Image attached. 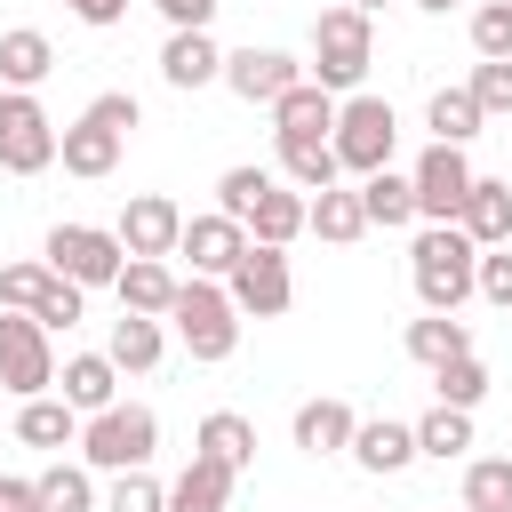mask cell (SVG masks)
<instances>
[{"instance_id": "cell-1", "label": "cell", "mask_w": 512, "mask_h": 512, "mask_svg": "<svg viewBox=\"0 0 512 512\" xmlns=\"http://www.w3.org/2000/svg\"><path fill=\"white\" fill-rule=\"evenodd\" d=\"M408 280H416L424 312H456L464 296H480V248H472L456 224H432V232H416V248H408Z\"/></svg>"}, {"instance_id": "cell-2", "label": "cell", "mask_w": 512, "mask_h": 512, "mask_svg": "<svg viewBox=\"0 0 512 512\" xmlns=\"http://www.w3.org/2000/svg\"><path fill=\"white\" fill-rule=\"evenodd\" d=\"M128 128H136V96H128V88H104V96L64 128V152H56V160H64V176H88V184H96V176H112V168H120V152H128Z\"/></svg>"}, {"instance_id": "cell-3", "label": "cell", "mask_w": 512, "mask_h": 512, "mask_svg": "<svg viewBox=\"0 0 512 512\" xmlns=\"http://www.w3.org/2000/svg\"><path fill=\"white\" fill-rule=\"evenodd\" d=\"M368 56H376V32H368L360 8H328V16H312V80H320L328 96H360Z\"/></svg>"}, {"instance_id": "cell-4", "label": "cell", "mask_w": 512, "mask_h": 512, "mask_svg": "<svg viewBox=\"0 0 512 512\" xmlns=\"http://www.w3.org/2000/svg\"><path fill=\"white\" fill-rule=\"evenodd\" d=\"M168 320H176L184 352L208 360V368L232 360V344H240V304H232V288H216V280H184L176 304H168Z\"/></svg>"}, {"instance_id": "cell-5", "label": "cell", "mask_w": 512, "mask_h": 512, "mask_svg": "<svg viewBox=\"0 0 512 512\" xmlns=\"http://www.w3.org/2000/svg\"><path fill=\"white\" fill-rule=\"evenodd\" d=\"M152 448H160V416L136 408V400H120V408H104V416L80 424V456H88V472H144Z\"/></svg>"}, {"instance_id": "cell-6", "label": "cell", "mask_w": 512, "mask_h": 512, "mask_svg": "<svg viewBox=\"0 0 512 512\" xmlns=\"http://www.w3.org/2000/svg\"><path fill=\"white\" fill-rule=\"evenodd\" d=\"M328 144H336V160L368 184L376 168H392L400 120H392V104H384V96H344V104H336V136H328Z\"/></svg>"}, {"instance_id": "cell-7", "label": "cell", "mask_w": 512, "mask_h": 512, "mask_svg": "<svg viewBox=\"0 0 512 512\" xmlns=\"http://www.w3.org/2000/svg\"><path fill=\"white\" fill-rule=\"evenodd\" d=\"M56 152H64V136H56V120L40 112V96L0 88V168H8V176H40V168H56Z\"/></svg>"}, {"instance_id": "cell-8", "label": "cell", "mask_w": 512, "mask_h": 512, "mask_svg": "<svg viewBox=\"0 0 512 512\" xmlns=\"http://www.w3.org/2000/svg\"><path fill=\"white\" fill-rule=\"evenodd\" d=\"M128 264L120 232H96V224H56L48 232V272H64L72 288H112Z\"/></svg>"}, {"instance_id": "cell-9", "label": "cell", "mask_w": 512, "mask_h": 512, "mask_svg": "<svg viewBox=\"0 0 512 512\" xmlns=\"http://www.w3.org/2000/svg\"><path fill=\"white\" fill-rule=\"evenodd\" d=\"M0 384L16 400H40L56 384V344H48V328L32 312H0Z\"/></svg>"}, {"instance_id": "cell-10", "label": "cell", "mask_w": 512, "mask_h": 512, "mask_svg": "<svg viewBox=\"0 0 512 512\" xmlns=\"http://www.w3.org/2000/svg\"><path fill=\"white\" fill-rule=\"evenodd\" d=\"M408 184H416V216L424 224H456L464 216V192H472L464 144H424V160L408 168Z\"/></svg>"}, {"instance_id": "cell-11", "label": "cell", "mask_w": 512, "mask_h": 512, "mask_svg": "<svg viewBox=\"0 0 512 512\" xmlns=\"http://www.w3.org/2000/svg\"><path fill=\"white\" fill-rule=\"evenodd\" d=\"M224 288H232V304H240V312H256V320H280V312L296 304L288 248H264V240H248V256H240V272H232Z\"/></svg>"}, {"instance_id": "cell-12", "label": "cell", "mask_w": 512, "mask_h": 512, "mask_svg": "<svg viewBox=\"0 0 512 512\" xmlns=\"http://www.w3.org/2000/svg\"><path fill=\"white\" fill-rule=\"evenodd\" d=\"M296 80H312L296 56H280V48H232L224 56V88L240 96V104H280Z\"/></svg>"}, {"instance_id": "cell-13", "label": "cell", "mask_w": 512, "mask_h": 512, "mask_svg": "<svg viewBox=\"0 0 512 512\" xmlns=\"http://www.w3.org/2000/svg\"><path fill=\"white\" fill-rule=\"evenodd\" d=\"M176 256H192V280H232L240 256H248V224H232V216H184Z\"/></svg>"}, {"instance_id": "cell-14", "label": "cell", "mask_w": 512, "mask_h": 512, "mask_svg": "<svg viewBox=\"0 0 512 512\" xmlns=\"http://www.w3.org/2000/svg\"><path fill=\"white\" fill-rule=\"evenodd\" d=\"M176 240H184V208L168 192H136L120 208V248L128 256H176Z\"/></svg>"}, {"instance_id": "cell-15", "label": "cell", "mask_w": 512, "mask_h": 512, "mask_svg": "<svg viewBox=\"0 0 512 512\" xmlns=\"http://www.w3.org/2000/svg\"><path fill=\"white\" fill-rule=\"evenodd\" d=\"M456 232H464L472 248H504V240H512V184H496V176H472Z\"/></svg>"}, {"instance_id": "cell-16", "label": "cell", "mask_w": 512, "mask_h": 512, "mask_svg": "<svg viewBox=\"0 0 512 512\" xmlns=\"http://www.w3.org/2000/svg\"><path fill=\"white\" fill-rule=\"evenodd\" d=\"M112 288H120V312H144V320H168V304H176V288H184V280H176V272H168L160 256H128Z\"/></svg>"}, {"instance_id": "cell-17", "label": "cell", "mask_w": 512, "mask_h": 512, "mask_svg": "<svg viewBox=\"0 0 512 512\" xmlns=\"http://www.w3.org/2000/svg\"><path fill=\"white\" fill-rule=\"evenodd\" d=\"M232 480H240V472H224L216 456L192 448V464L168 480V512H232Z\"/></svg>"}, {"instance_id": "cell-18", "label": "cell", "mask_w": 512, "mask_h": 512, "mask_svg": "<svg viewBox=\"0 0 512 512\" xmlns=\"http://www.w3.org/2000/svg\"><path fill=\"white\" fill-rule=\"evenodd\" d=\"M160 80H168V88H208V80H224V48H216L208 32H168Z\"/></svg>"}, {"instance_id": "cell-19", "label": "cell", "mask_w": 512, "mask_h": 512, "mask_svg": "<svg viewBox=\"0 0 512 512\" xmlns=\"http://www.w3.org/2000/svg\"><path fill=\"white\" fill-rule=\"evenodd\" d=\"M272 136L288 144V136H336V96L320 88V80H296L280 104H272Z\"/></svg>"}, {"instance_id": "cell-20", "label": "cell", "mask_w": 512, "mask_h": 512, "mask_svg": "<svg viewBox=\"0 0 512 512\" xmlns=\"http://www.w3.org/2000/svg\"><path fill=\"white\" fill-rule=\"evenodd\" d=\"M352 464H360V472H408V464H416V424L368 416V424L352 432Z\"/></svg>"}, {"instance_id": "cell-21", "label": "cell", "mask_w": 512, "mask_h": 512, "mask_svg": "<svg viewBox=\"0 0 512 512\" xmlns=\"http://www.w3.org/2000/svg\"><path fill=\"white\" fill-rule=\"evenodd\" d=\"M64 400H72L80 416L120 408V368H112L104 352H72V360H64Z\"/></svg>"}, {"instance_id": "cell-22", "label": "cell", "mask_w": 512, "mask_h": 512, "mask_svg": "<svg viewBox=\"0 0 512 512\" xmlns=\"http://www.w3.org/2000/svg\"><path fill=\"white\" fill-rule=\"evenodd\" d=\"M16 440H24V448H80V408L40 392V400L16 408Z\"/></svg>"}, {"instance_id": "cell-23", "label": "cell", "mask_w": 512, "mask_h": 512, "mask_svg": "<svg viewBox=\"0 0 512 512\" xmlns=\"http://www.w3.org/2000/svg\"><path fill=\"white\" fill-rule=\"evenodd\" d=\"M352 432H360V416L344 400H304L296 408V448L304 456H336V448H352Z\"/></svg>"}, {"instance_id": "cell-24", "label": "cell", "mask_w": 512, "mask_h": 512, "mask_svg": "<svg viewBox=\"0 0 512 512\" xmlns=\"http://www.w3.org/2000/svg\"><path fill=\"white\" fill-rule=\"evenodd\" d=\"M48 72H56V48H48V32H32V24L0 32V80H8V88H24V96H32Z\"/></svg>"}, {"instance_id": "cell-25", "label": "cell", "mask_w": 512, "mask_h": 512, "mask_svg": "<svg viewBox=\"0 0 512 512\" xmlns=\"http://www.w3.org/2000/svg\"><path fill=\"white\" fill-rule=\"evenodd\" d=\"M280 176H288L296 192H328V184L344 176V160H336L328 136H288V144H280Z\"/></svg>"}, {"instance_id": "cell-26", "label": "cell", "mask_w": 512, "mask_h": 512, "mask_svg": "<svg viewBox=\"0 0 512 512\" xmlns=\"http://www.w3.org/2000/svg\"><path fill=\"white\" fill-rule=\"evenodd\" d=\"M304 224H312V200H304V192H280V184H272V192L256 200V216H248V240H264V248H288V240H296Z\"/></svg>"}, {"instance_id": "cell-27", "label": "cell", "mask_w": 512, "mask_h": 512, "mask_svg": "<svg viewBox=\"0 0 512 512\" xmlns=\"http://www.w3.org/2000/svg\"><path fill=\"white\" fill-rule=\"evenodd\" d=\"M160 352H168V336H160V320H144V312H120V320H112V344H104V360H112L120 376H128V368L144 376V368H152Z\"/></svg>"}, {"instance_id": "cell-28", "label": "cell", "mask_w": 512, "mask_h": 512, "mask_svg": "<svg viewBox=\"0 0 512 512\" xmlns=\"http://www.w3.org/2000/svg\"><path fill=\"white\" fill-rule=\"evenodd\" d=\"M464 352H472V336H464L456 312H424V320H408V360L448 368V360H464Z\"/></svg>"}, {"instance_id": "cell-29", "label": "cell", "mask_w": 512, "mask_h": 512, "mask_svg": "<svg viewBox=\"0 0 512 512\" xmlns=\"http://www.w3.org/2000/svg\"><path fill=\"white\" fill-rule=\"evenodd\" d=\"M200 456H216L224 472H248V464H256V424H248V416H232V408L200 416Z\"/></svg>"}, {"instance_id": "cell-30", "label": "cell", "mask_w": 512, "mask_h": 512, "mask_svg": "<svg viewBox=\"0 0 512 512\" xmlns=\"http://www.w3.org/2000/svg\"><path fill=\"white\" fill-rule=\"evenodd\" d=\"M360 208H368V224L400 232V224H416V184H408V176H392V168H376V176L360 184Z\"/></svg>"}, {"instance_id": "cell-31", "label": "cell", "mask_w": 512, "mask_h": 512, "mask_svg": "<svg viewBox=\"0 0 512 512\" xmlns=\"http://www.w3.org/2000/svg\"><path fill=\"white\" fill-rule=\"evenodd\" d=\"M304 232H320V240H336V248H352L360 232H368V208H360V192H344V184H328L320 200H312V224Z\"/></svg>"}, {"instance_id": "cell-32", "label": "cell", "mask_w": 512, "mask_h": 512, "mask_svg": "<svg viewBox=\"0 0 512 512\" xmlns=\"http://www.w3.org/2000/svg\"><path fill=\"white\" fill-rule=\"evenodd\" d=\"M464 512H512V456H472L464 464Z\"/></svg>"}, {"instance_id": "cell-33", "label": "cell", "mask_w": 512, "mask_h": 512, "mask_svg": "<svg viewBox=\"0 0 512 512\" xmlns=\"http://www.w3.org/2000/svg\"><path fill=\"white\" fill-rule=\"evenodd\" d=\"M424 120H432V144H472V136H480V120H488V112H480V104H472V88H440V96H432V112H424Z\"/></svg>"}, {"instance_id": "cell-34", "label": "cell", "mask_w": 512, "mask_h": 512, "mask_svg": "<svg viewBox=\"0 0 512 512\" xmlns=\"http://www.w3.org/2000/svg\"><path fill=\"white\" fill-rule=\"evenodd\" d=\"M472 448V408H432V416H416V456H464Z\"/></svg>"}, {"instance_id": "cell-35", "label": "cell", "mask_w": 512, "mask_h": 512, "mask_svg": "<svg viewBox=\"0 0 512 512\" xmlns=\"http://www.w3.org/2000/svg\"><path fill=\"white\" fill-rule=\"evenodd\" d=\"M264 192H272V168H224V176H216V216H232V224H248Z\"/></svg>"}, {"instance_id": "cell-36", "label": "cell", "mask_w": 512, "mask_h": 512, "mask_svg": "<svg viewBox=\"0 0 512 512\" xmlns=\"http://www.w3.org/2000/svg\"><path fill=\"white\" fill-rule=\"evenodd\" d=\"M40 512H96V488L80 464H48L40 472Z\"/></svg>"}, {"instance_id": "cell-37", "label": "cell", "mask_w": 512, "mask_h": 512, "mask_svg": "<svg viewBox=\"0 0 512 512\" xmlns=\"http://www.w3.org/2000/svg\"><path fill=\"white\" fill-rule=\"evenodd\" d=\"M432 384H440V408H480V392H488V368H480V352H464V360L432 368Z\"/></svg>"}, {"instance_id": "cell-38", "label": "cell", "mask_w": 512, "mask_h": 512, "mask_svg": "<svg viewBox=\"0 0 512 512\" xmlns=\"http://www.w3.org/2000/svg\"><path fill=\"white\" fill-rule=\"evenodd\" d=\"M472 48H480V64H512V0L472 8Z\"/></svg>"}, {"instance_id": "cell-39", "label": "cell", "mask_w": 512, "mask_h": 512, "mask_svg": "<svg viewBox=\"0 0 512 512\" xmlns=\"http://www.w3.org/2000/svg\"><path fill=\"white\" fill-rule=\"evenodd\" d=\"M48 288H56L48 264H8V272H0V304H8V312H40Z\"/></svg>"}, {"instance_id": "cell-40", "label": "cell", "mask_w": 512, "mask_h": 512, "mask_svg": "<svg viewBox=\"0 0 512 512\" xmlns=\"http://www.w3.org/2000/svg\"><path fill=\"white\" fill-rule=\"evenodd\" d=\"M104 512H168V488H160L152 472H112V496H104Z\"/></svg>"}, {"instance_id": "cell-41", "label": "cell", "mask_w": 512, "mask_h": 512, "mask_svg": "<svg viewBox=\"0 0 512 512\" xmlns=\"http://www.w3.org/2000/svg\"><path fill=\"white\" fill-rule=\"evenodd\" d=\"M472 104L496 120V112H512V64H480L472 72Z\"/></svg>"}, {"instance_id": "cell-42", "label": "cell", "mask_w": 512, "mask_h": 512, "mask_svg": "<svg viewBox=\"0 0 512 512\" xmlns=\"http://www.w3.org/2000/svg\"><path fill=\"white\" fill-rule=\"evenodd\" d=\"M32 320H40V328H48V336H56V328H72V320H80V288H72V280H64V272H56V288H48V296H40V312H32Z\"/></svg>"}, {"instance_id": "cell-43", "label": "cell", "mask_w": 512, "mask_h": 512, "mask_svg": "<svg viewBox=\"0 0 512 512\" xmlns=\"http://www.w3.org/2000/svg\"><path fill=\"white\" fill-rule=\"evenodd\" d=\"M480 296L512 312V256H504V248H480Z\"/></svg>"}, {"instance_id": "cell-44", "label": "cell", "mask_w": 512, "mask_h": 512, "mask_svg": "<svg viewBox=\"0 0 512 512\" xmlns=\"http://www.w3.org/2000/svg\"><path fill=\"white\" fill-rule=\"evenodd\" d=\"M176 32H208V16H216V0H152Z\"/></svg>"}, {"instance_id": "cell-45", "label": "cell", "mask_w": 512, "mask_h": 512, "mask_svg": "<svg viewBox=\"0 0 512 512\" xmlns=\"http://www.w3.org/2000/svg\"><path fill=\"white\" fill-rule=\"evenodd\" d=\"M0 512H40V480H0Z\"/></svg>"}, {"instance_id": "cell-46", "label": "cell", "mask_w": 512, "mask_h": 512, "mask_svg": "<svg viewBox=\"0 0 512 512\" xmlns=\"http://www.w3.org/2000/svg\"><path fill=\"white\" fill-rule=\"evenodd\" d=\"M64 8H72L80 24H120V16H128V0H64Z\"/></svg>"}, {"instance_id": "cell-47", "label": "cell", "mask_w": 512, "mask_h": 512, "mask_svg": "<svg viewBox=\"0 0 512 512\" xmlns=\"http://www.w3.org/2000/svg\"><path fill=\"white\" fill-rule=\"evenodd\" d=\"M416 8H432V16H448V8H456V0H416Z\"/></svg>"}, {"instance_id": "cell-48", "label": "cell", "mask_w": 512, "mask_h": 512, "mask_svg": "<svg viewBox=\"0 0 512 512\" xmlns=\"http://www.w3.org/2000/svg\"><path fill=\"white\" fill-rule=\"evenodd\" d=\"M344 8H360V16H376V8H384V0H344Z\"/></svg>"}]
</instances>
